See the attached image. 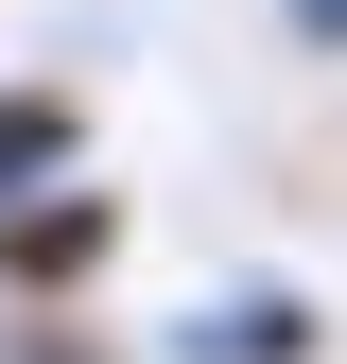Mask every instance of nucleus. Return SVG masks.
Masks as SVG:
<instances>
[{"label": "nucleus", "mask_w": 347, "mask_h": 364, "mask_svg": "<svg viewBox=\"0 0 347 364\" xmlns=\"http://www.w3.org/2000/svg\"><path fill=\"white\" fill-rule=\"evenodd\" d=\"M122 225H139V208H122L105 173L18 191V208H0V312H87V295L122 278Z\"/></svg>", "instance_id": "nucleus-1"}, {"label": "nucleus", "mask_w": 347, "mask_h": 364, "mask_svg": "<svg viewBox=\"0 0 347 364\" xmlns=\"http://www.w3.org/2000/svg\"><path fill=\"white\" fill-rule=\"evenodd\" d=\"M156 364H330V295L313 278H208L156 330Z\"/></svg>", "instance_id": "nucleus-2"}, {"label": "nucleus", "mask_w": 347, "mask_h": 364, "mask_svg": "<svg viewBox=\"0 0 347 364\" xmlns=\"http://www.w3.org/2000/svg\"><path fill=\"white\" fill-rule=\"evenodd\" d=\"M0 364H122V347L87 330V312H18V330H0Z\"/></svg>", "instance_id": "nucleus-3"}, {"label": "nucleus", "mask_w": 347, "mask_h": 364, "mask_svg": "<svg viewBox=\"0 0 347 364\" xmlns=\"http://www.w3.org/2000/svg\"><path fill=\"white\" fill-rule=\"evenodd\" d=\"M278 35H295L313 70H347V0H278Z\"/></svg>", "instance_id": "nucleus-4"}]
</instances>
